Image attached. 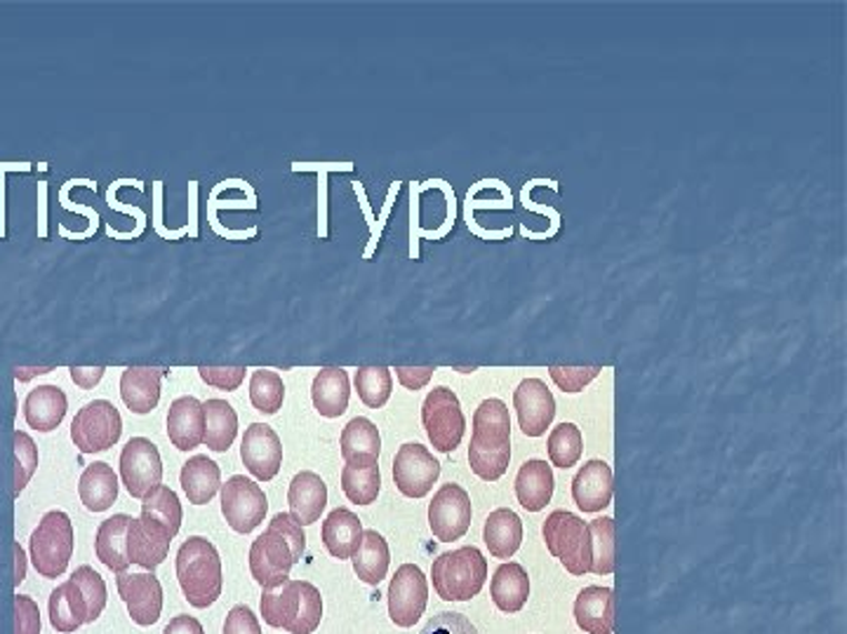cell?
Returning a JSON list of instances; mask_svg holds the SVG:
<instances>
[{"label":"cell","instance_id":"6da1fadb","mask_svg":"<svg viewBox=\"0 0 847 634\" xmlns=\"http://www.w3.org/2000/svg\"><path fill=\"white\" fill-rule=\"evenodd\" d=\"M509 461H511L509 406L497 397L482 400L474 414L469 465L480 480L497 482L509 470Z\"/></svg>","mask_w":847,"mask_h":634},{"label":"cell","instance_id":"7a4b0ae2","mask_svg":"<svg viewBox=\"0 0 847 634\" xmlns=\"http://www.w3.org/2000/svg\"><path fill=\"white\" fill-rule=\"evenodd\" d=\"M307 550V534L288 513H278L250 547V571L261 587L288 581L292 566Z\"/></svg>","mask_w":847,"mask_h":634},{"label":"cell","instance_id":"3957f363","mask_svg":"<svg viewBox=\"0 0 847 634\" xmlns=\"http://www.w3.org/2000/svg\"><path fill=\"white\" fill-rule=\"evenodd\" d=\"M261 616L271 627L311 634L322 621V597L316 585L288 578L261 592Z\"/></svg>","mask_w":847,"mask_h":634},{"label":"cell","instance_id":"277c9868","mask_svg":"<svg viewBox=\"0 0 847 634\" xmlns=\"http://www.w3.org/2000/svg\"><path fill=\"white\" fill-rule=\"evenodd\" d=\"M177 581L187 602L196 608H208L219 600L221 585H225L221 560L208 539L191 536L181 543L177 552Z\"/></svg>","mask_w":847,"mask_h":634},{"label":"cell","instance_id":"5b68a950","mask_svg":"<svg viewBox=\"0 0 847 634\" xmlns=\"http://www.w3.org/2000/svg\"><path fill=\"white\" fill-rule=\"evenodd\" d=\"M431 578L440 600L469 602L486 585L488 560L474 545L442 552L431 566Z\"/></svg>","mask_w":847,"mask_h":634},{"label":"cell","instance_id":"8992f818","mask_svg":"<svg viewBox=\"0 0 847 634\" xmlns=\"http://www.w3.org/2000/svg\"><path fill=\"white\" fill-rule=\"evenodd\" d=\"M544 543L549 552L560 560V564L570 571L572 576H584L591 571V534L589 524H584L581 517L568 513V510H556L544 522L541 529Z\"/></svg>","mask_w":847,"mask_h":634},{"label":"cell","instance_id":"52a82bcc","mask_svg":"<svg viewBox=\"0 0 847 634\" xmlns=\"http://www.w3.org/2000/svg\"><path fill=\"white\" fill-rule=\"evenodd\" d=\"M73 524L62 510H50L31 534V562L43 578H59L73 555Z\"/></svg>","mask_w":847,"mask_h":634},{"label":"cell","instance_id":"ba28073f","mask_svg":"<svg viewBox=\"0 0 847 634\" xmlns=\"http://www.w3.org/2000/svg\"><path fill=\"white\" fill-rule=\"evenodd\" d=\"M421 423L436 452L452 454L467 431V419L455 391L448 385L434 388L421 404Z\"/></svg>","mask_w":847,"mask_h":634},{"label":"cell","instance_id":"9c48e42d","mask_svg":"<svg viewBox=\"0 0 847 634\" xmlns=\"http://www.w3.org/2000/svg\"><path fill=\"white\" fill-rule=\"evenodd\" d=\"M123 435V419L109 400L88 402L71 421V440L80 454H102Z\"/></svg>","mask_w":847,"mask_h":634},{"label":"cell","instance_id":"30bf717a","mask_svg":"<svg viewBox=\"0 0 847 634\" xmlns=\"http://www.w3.org/2000/svg\"><path fill=\"white\" fill-rule=\"evenodd\" d=\"M269 501L265 491L246 475H233L221 484V515L238 534H250L267 517Z\"/></svg>","mask_w":847,"mask_h":634},{"label":"cell","instance_id":"8fae6325","mask_svg":"<svg viewBox=\"0 0 847 634\" xmlns=\"http://www.w3.org/2000/svg\"><path fill=\"white\" fill-rule=\"evenodd\" d=\"M474 507L459 484H442L429 503V526L440 543L459 541L471 526Z\"/></svg>","mask_w":847,"mask_h":634},{"label":"cell","instance_id":"7c38bea8","mask_svg":"<svg viewBox=\"0 0 847 634\" xmlns=\"http://www.w3.org/2000/svg\"><path fill=\"white\" fill-rule=\"evenodd\" d=\"M120 480H123L130 496L145 499L163 480V461L158 446L147 437H132L120 454Z\"/></svg>","mask_w":847,"mask_h":634},{"label":"cell","instance_id":"4fadbf2b","mask_svg":"<svg viewBox=\"0 0 847 634\" xmlns=\"http://www.w3.org/2000/svg\"><path fill=\"white\" fill-rule=\"evenodd\" d=\"M440 477V463L424 444L408 442L393 459V482L402 496L424 499Z\"/></svg>","mask_w":847,"mask_h":634},{"label":"cell","instance_id":"5bb4252c","mask_svg":"<svg viewBox=\"0 0 847 634\" xmlns=\"http://www.w3.org/2000/svg\"><path fill=\"white\" fill-rule=\"evenodd\" d=\"M429 585L421 568L402 564L389 585V616L398 627H412L427 611Z\"/></svg>","mask_w":847,"mask_h":634},{"label":"cell","instance_id":"9a60e30c","mask_svg":"<svg viewBox=\"0 0 847 634\" xmlns=\"http://www.w3.org/2000/svg\"><path fill=\"white\" fill-rule=\"evenodd\" d=\"M514 406L518 414L520 431L528 437H541L556 419L554 393L541 379L520 381L514 393Z\"/></svg>","mask_w":847,"mask_h":634},{"label":"cell","instance_id":"2e32d148","mask_svg":"<svg viewBox=\"0 0 847 634\" xmlns=\"http://www.w3.org/2000/svg\"><path fill=\"white\" fill-rule=\"evenodd\" d=\"M118 585V595L126 602L130 618L141 625L149 627L160 618V611H163V587H160V581L153 574H118L116 578Z\"/></svg>","mask_w":847,"mask_h":634},{"label":"cell","instance_id":"e0dca14e","mask_svg":"<svg viewBox=\"0 0 847 634\" xmlns=\"http://www.w3.org/2000/svg\"><path fill=\"white\" fill-rule=\"evenodd\" d=\"M240 459L259 482H271L282 463V444L273 427L267 423H252L240 444Z\"/></svg>","mask_w":847,"mask_h":634},{"label":"cell","instance_id":"ac0fdd59","mask_svg":"<svg viewBox=\"0 0 847 634\" xmlns=\"http://www.w3.org/2000/svg\"><path fill=\"white\" fill-rule=\"evenodd\" d=\"M170 543H172V536L168 534L166 526H160L158 522L149 517L130 520V526H128L130 564H139L141 568H147L153 574V568H158L166 562Z\"/></svg>","mask_w":847,"mask_h":634},{"label":"cell","instance_id":"d6986e66","mask_svg":"<svg viewBox=\"0 0 847 634\" xmlns=\"http://www.w3.org/2000/svg\"><path fill=\"white\" fill-rule=\"evenodd\" d=\"M615 482H612V467L600 461H587L579 473L572 480V499L584 513H600L602 507L612 503Z\"/></svg>","mask_w":847,"mask_h":634},{"label":"cell","instance_id":"ffe728a7","mask_svg":"<svg viewBox=\"0 0 847 634\" xmlns=\"http://www.w3.org/2000/svg\"><path fill=\"white\" fill-rule=\"evenodd\" d=\"M168 437L179 452H191L206 437L203 402L196 397H179L168 412Z\"/></svg>","mask_w":847,"mask_h":634},{"label":"cell","instance_id":"44dd1931","mask_svg":"<svg viewBox=\"0 0 847 634\" xmlns=\"http://www.w3.org/2000/svg\"><path fill=\"white\" fill-rule=\"evenodd\" d=\"M288 503L292 520L301 526H309L320 520L322 510L328 505V486L320 475L305 470V473H297L292 477L288 489Z\"/></svg>","mask_w":847,"mask_h":634},{"label":"cell","instance_id":"7402d4cb","mask_svg":"<svg viewBox=\"0 0 847 634\" xmlns=\"http://www.w3.org/2000/svg\"><path fill=\"white\" fill-rule=\"evenodd\" d=\"M575 621L587 634L615 632V592L610 587H584L575 602Z\"/></svg>","mask_w":847,"mask_h":634},{"label":"cell","instance_id":"603a6c76","mask_svg":"<svg viewBox=\"0 0 847 634\" xmlns=\"http://www.w3.org/2000/svg\"><path fill=\"white\" fill-rule=\"evenodd\" d=\"M166 370L153 366H128L120 376V397L132 414H151L160 402V381Z\"/></svg>","mask_w":847,"mask_h":634},{"label":"cell","instance_id":"cb8c5ba5","mask_svg":"<svg viewBox=\"0 0 847 634\" xmlns=\"http://www.w3.org/2000/svg\"><path fill=\"white\" fill-rule=\"evenodd\" d=\"M554 470L547 461L530 459L520 465L516 477V499L528 510V513H539L554 499Z\"/></svg>","mask_w":847,"mask_h":634},{"label":"cell","instance_id":"d4e9b609","mask_svg":"<svg viewBox=\"0 0 847 634\" xmlns=\"http://www.w3.org/2000/svg\"><path fill=\"white\" fill-rule=\"evenodd\" d=\"M351 397L349 374L341 366H326L320 370L311 385V400L316 412L326 419H339L347 412Z\"/></svg>","mask_w":847,"mask_h":634},{"label":"cell","instance_id":"484cf974","mask_svg":"<svg viewBox=\"0 0 847 634\" xmlns=\"http://www.w3.org/2000/svg\"><path fill=\"white\" fill-rule=\"evenodd\" d=\"M67 395L57 385H38L24 400V419L38 433H52L67 416Z\"/></svg>","mask_w":847,"mask_h":634},{"label":"cell","instance_id":"4316f807","mask_svg":"<svg viewBox=\"0 0 847 634\" xmlns=\"http://www.w3.org/2000/svg\"><path fill=\"white\" fill-rule=\"evenodd\" d=\"M320 536H322V545H326V550L332 557H337L339 562L349 560L353 557V552L358 550L362 541V522L358 520V515L351 513V510L337 507L326 517V522H322Z\"/></svg>","mask_w":847,"mask_h":634},{"label":"cell","instance_id":"83f0119b","mask_svg":"<svg viewBox=\"0 0 847 634\" xmlns=\"http://www.w3.org/2000/svg\"><path fill=\"white\" fill-rule=\"evenodd\" d=\"M50 623L57 632H76L80 625L92 623L90 606L83 597V592L69 578L64 585L52 590L50 595Z\"/></svg>","mask_w":847,"mask_h":634},{"label":"cell","instance_id":"f1b7e54d","mask_svg":"<svg viewBox=\"0 0 847 634\" xmlns=\"http://www.w3.org/2000/svg\"><path fill=\"white\" fill-rule=\"evenodd\" d=\"M490 595L499 611L518 613L530 597V576L518 562L501 564L490 583Z\"/></svg>","mask_w":847,"mask_h":634},{"label":"cell","instance_id":"f546056e","mask_svg":"<svg viewBox=\"0 0 847 634\" xmlns=\"http://www.w3.org/2000/svg\"><path fill=\"white\" fill-rule=\"evenodd\" d=\"M130 520H132L130 515H113L104 520L94 539L97 560L107 568L116 571V574H123V571L130 566V557H128Z\"/></svg>","mask_w":847,"mask_h":634},{"label":"cell","instance_id":"4dcf8cb0","mask_svg":"<svg viewBox=\"0 0 847 634\" xmlns=\"http://www.w3.org/2000/svg\"><path fill=\"white\" fill-rule=\"evenodd\" d=\"M482 541H486L490 555L495 560H511L520 543H522V522L509 507H499L486 520L482 529Z\"/></svg>","mask_w":847,"mask_h":634},{"label":"cell","instance_id":"1f68e13d","mask_svg":"<svg viewBox=\"0 0 847 634\" xmlns=\"http://www.w3.org/2000/svg\"><path fill=\"white\" fill-rule=\"evenodd\" d=\"M78 494L90 513H104L118 499V477L109 463L97 461L80 475Z\"/></svg>","mask_w":847,"mask_h":634},{"label":"cell","instance_id":"d6a6232c","mask_svg":"<svg viewBox=\"0 0 847 634\" xmlns=\"http://www.w3.org/2000/svg\"><path fill=\"white\" fill-rule=\"evenodd\" d=\"M389 564H391V552L385 536L377 534V531H362V541L358 550L353 552L356 576L368 585H379L387 578Z\"/></svg>","mask_w":847,"mask_h":634},{"label":"cell","instance_id":"836d02e7","mask_svg":"<svg viewBox=\"0 0 847 634\" xmlns=\"http://www.w3.org/2000/svg\"><path fill=\"white\" fill-rule=\"evenodd\" d=\"M179 482H181V489H185L189 503L206 505L221 489L219 465L208 456H193L185 463V467H181Z\"/></svg>","mask_w":847,"mask_h":634},{"label":"cell","instance_id":"e575fe53","mask_svg":"<svg viewBox=\"0 0 847 634\" xmlns=\"http://www.w3.org/2000/svg\"><path fill=\"white\" fill-rule=\"evenodd\" d=\"M341 491L356 505H370L381 491V473L377 461H347L341 470Z\"/></svg>","mask_w":847,"mask_h":634},{"label":"cell","instance_id":"d590c367","mask_svg":"<svg viewBox=\"0 0 847 634\" xmlns=\"http://www.w3.org/2000/svg\"><path fill=\"white\" fill-rule=\"evenodd\" d=\"M203 414H206L203 442L208 444V449H212V452L217 454L229 452L238 435L236 409L227 400H208L203 404Z\"/></svg>","mask_w":847,"mask_h":634},{"label":"cell","instance_id":"8d00e7d4","mask_svg":"<svg viewBox=\"0 0 847 634\" xmlns=\"http://www.w3.org/2000/svg\"><path fill=\"white\" fill-rule=\"evenodd\" d=\"M341 456L345 461H379L381 437L377 425L370 419H353L341 431Z\"/></svg>","mask_w":847,"mask_h":634},{"label":"cell","instance_id":"74e56055","mask_svg":"<svg viewBox=\"0 0 847 634\" xmlns=\"http://www.w3.org/2000/svg\"><path fill=\"white\" fill-rule=\"evenodd\" d=\"M141 517H149L160 526L168 529V534L175 539L181 526V503L177 494L168 486H156L151 494L141 499Z\"/></svg>","mask_w":847,"mask_h":634},{"label":"cell","instance_id":"f35d334b","mask_svg":"<svg viewBox=\"0 0 847 634\" xmlns=\"http://www.w3.org/2000/svg\"><path fill=\"white\" fill-rule=\"evenodd\" d=\"M353 383L358 397L370 409L385 406L393 391V376L389 366H358Z\"/></svg>","mask_w":847,"mask_h":634},{"label":"cell","instance_id":"ab89813d","mask_svg":"<svg viewBox=\"0 0 847 634\" xmlns=\"http://www.w3.org/2000/svg\"><path fill=\"white\" fill-rule=\"evenodd\" d=\"M547 449H549L551 465L568 470L577 465L584 454V435L575 423H560L551 431Z\"/></svg>","mask_w":847,"mask_h":634},{"label":"cell","instance_id":"60d3db41","mask_svg":"<svg viewBox=\"0 0 847 634\" xmlns=\"http://www.w3.org/2000/svg\"><path fill=\"white\" fill-rule=\"evenodd\" d=\"M591 534V571L610 576L615 571V520L600 517L589 524Z\"/></svg>","mask_w":847,"mask_h":634},{"label":"cell","instance_id":"b9f144b4","mask_svg":"<svg viewBox=\"0 0 847 634\" xmlns=\"http://www.w3.org/2000/svg\"><path fill=\"white\" fill-rule=\"evenodd\" d=\"M282 400H286V385L276 372L257 370L250 379V402L257 412L273 416L280 412Z\"/></svg>","mask_w":847,"mask_h":634},{"label":"cell","instance_id":"7bdbcfd3","mask_svg":"<svg viewBox=\"0 0 847 634\" xmlns=\"http://www.w3.org/2000/svg\"><path fill=\"white\" fill-rule=\"evenodd\" d=\"M71 581L78 585V590L83 592V597L90 606V613H92V623L102 616V611L107 606V583L104 578L97 574V571L92 566H80L73 571Z\"/></svg>","mask_w":847,"mask_h":634},{"label":"cell","instance_id":"ee69618b","mask_svg":"<svg viewBox=\"0 0 847 634\" xmlns=\"http://www.w3.org/2000/svg\"><path fill=\"white\" fill-rule=\"evenodd\" d=\"M14 494L19 496L27 489L29 480L33 477L36 467H38V446L27 433H14Z\"/></svg>","mask_w":847,"mask_h":634},{"label":"cell","instance_id":"f6af8a7d","mask_svg":"<svg viewBox=\"0 0 847 634\" xmlns=\"http://www.w3.org/2000/svg\"><path fill=\"white\" fill-rule=\"evenodd\" d=\"M602 366H549V376L562 393H581L598 374Z\"/></svg>","mask_w":847,"mask_h":634},{"label":"cell","instance_id":"bcb514c9","mask_svg":"<svg viewBox=\"0 0 847 634\" xmlns=\"http://www.w3.org/2000/svg\"><path fill=\"white\" fill-rule=\"evenodd\" d=\"M419 634H478V630L464 613L440 611L438 616L421 627Z\"/></svg>","mask_w":847,"mask_h":634},{"label":"cell","instance_id":"7dc6e473","mask_svg":"<svg viewBox=\"0 0 847 634\" xmlns=\"http://www.w3.org/2000/svg\"><path fill=\"white\" fill-rule=\"evenodd\" d=\"M198 374L217 391L231 393L246 381V366H200Z\"/></svg>","mask_w":847,"mask_h":634},{"label":"cell","instance_id":"c3c4849f","mask_svg":"<svg viewBox=\"0 0 847 634\" xmlns=\"http://www.w3.org/2000/svg\"><path fill=\"white\" fill-rule=\"evenodd\" d=\"M14 634H40L38 604L27 595L14 597Z\"/></svg>","mask_w":847,"mask_h":634},{"label":"cell","instance_id":"681fc988","mask_svg":"<svg viewBox=\"0 0 847 634\" xmlns=\"http://www.w3.org/2000/svg\"><path fill=\"white\" fill-rule=\"evenodd\" d=\"M225 634H261V625L252 608H248L246 604L233 606L225 623Z\"/></svg>","mask_w":847,"mask_h":634},{"label":"cell","instance_id":"f907efd6","mask_svg":"<svg viewBox=\"0 0 847 634\" xmlns=\"http://www.w3.org/2000/svg\"><path fill=\"white\" fill-rule=\"evenodd\" d=\"M436 374V366L429 364V366H396V376L400 381L402 388H408V391H421L424 385H427Z\"/></svg>","mask_w":847,"mask_h":634},{"label":"cell","instance_id":"816d5d0a","mask_svg":"<svg viewBox=\"0 0 847 634\" xmlns=\"http://www.w3.org/2000/svg\"><path fill=\"white\" fill-rule=\"evenodd\" d=\"M71 379L76 385L83 388V391H90L99 381L104 379V366H71Z\"/></svg>","mask_w":847,"mask_h":634},{"label":"cell","instance_id":"f5cc1de1","mask_svg":"<svg viewBox=\"0 0 847 634\" xmlns=\"http://www.w3.org/2000/svg\"><path fill=\"white\" fill-rule=\"evenodd\" d=\"M163 634H206V630L193 616H177L166 625Z\"/></svg>","mask_w":847,"mask_h":634},{"label":"cell","instance_id":"db71d44e","mask_svg":"<svg viewBox=\"0 0 847 634\" xmlns=\"http://www.w3.org/2000/svg\"><path fill=\"white\" fill-rule=\"evenodd\" d=\"M50 370H52V366H29V370H24V366H17L14 376H17V381H29V379H33L38 374H48Z\"/></svg>","mask_w":847,"mask_h":634},{"label":"cell","instance_id":"11a10c76","mask_svg":"<svg viewBox=\"0 0 847 634\" xmlns=\"http://www.w3.org/2000/svg\"><path fill=\"white\" fill-rule=\"evenodd\" d=\"M14 557H17V578H14V583L19 585V583H22L24 581V574H27V566H24V550L22 547H19V543L14 545Z\"/></svg>","mask_w":847,"mask_h":634},{"label":"cell","instance_id":"9f6ffc18","mask_svg":"<svg viewBox=\"0 0 847 634\" xmlns=\"http://www.w3.org/2000/svg\"><path fill=\"white\" fill-rule=\"evenodd\" d=\"M455 372H459V374H471V372H476V366H455Z\"/></svg>","mask_w":847,"mask_h":634}]
</instances>
